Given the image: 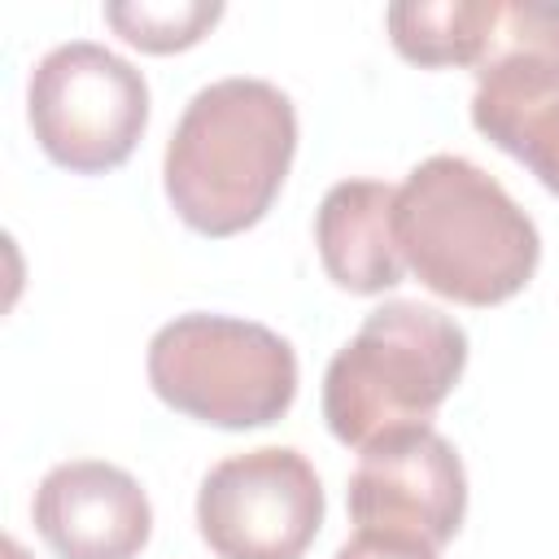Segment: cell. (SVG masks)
<instances>
[{"label": "cell", "mask_w": 559, "mask_h": 559, "mask_svg": "<svg viewBox=\"0 0 559 559\" xmlns=\"http://www.w3.org/2000/svg\"><path fill=\"white\" fill-rule=\"evenodd\" d=\"M31 520L57 559H135L153 537L148 493L127 467L105 459L48 467Z\"/></svg>", "instance_id": "cell-8"}, {"label": "cell", "mask_w": 559, "mask_h": 559, "mask_svg": "<svg viewBox=\"0 0 559 559\" xmlns=\"http://www.w3.org/2000/svg\"><path fill=\"white\" fill-rule=\"evenodd\" d=\"M467 367V332L437 306L384 301L332 354L323 419L341 445L367 450L393 432L428 428Z\"/></svg>", "instance_id": "cell-3"}, {"label": "cell", "mask_w": 559, "mask_h": 559, "mask_svg": "<svg viewBox=\"0 0 559 559\" xmlns=\"http://www.w3.org/2000/svg\"><path fill=\"white\" fill-rule=\"evenodd\" d=\"M472 127L524 162L546 192L559 197V83L528 92H472Z\"/></svg>", "instance_id": "cell-11"}, {"label": "cell", "mask_w": 559, "mask_h": 559, "mask_svg": "<svg viewBox=\"0 0 559 559\" xmlns=\"http://www.w3.org/2000/svg\"><path fill=\"white\" fill-rule=\"evenodd\" d=\"M393 231L406 271L459 306H498L515 297L537 262V223L476 162L432 153L397 188Z\"/></svg>", "instance_id": "cell-2"}, {"label": "cell", "mask_w": 559, "mask_h": 559, "mask_svg": "<svg viewBox=\"0 0 559 559\" xmlns=\"http://www.w3.org/2000/svg\"><path fill=\"white\" fill-rule=\"evenodd\" d=\"M223 17L218 0H114L105 22L140 52H183Z\"/></svg>", "instance_id": "cell-13"}, {"label": "cell", "mask_w": 559, "mask_h": 559, "mask_svg": "<svg viewBox=\"0 0 559 559\" xmlns=\"http://www.w3.org/2000/svg\"><path fill=\"white\" fill-rule=\"evenodd\" d=\"M489 17L493 0H397L384 9L393 48L424 70H472L485 48Z\"/></svg>", "instance_id": "cell-12"}, {"label": "cell", "mask_w": 559, "mask_h": 559, "mask_svg": "<svg viewBox=\"0 0 559 559\" xmlns=\"http://www.w3.org/2000/svg\"><path fill=\"white\" fill-rule=\"evenodd\" d=\"M397 188L380 179H341L314 210V245L328 280L345 293L376 297L402 284L406 262L393 231Z\"/></svg>", "instance_id": "cell-9"}, {"label": "cell", "mask_w": 559, "mask_h": 559, "mask_svg": "<svg viewBox=\"0 0 559 559\" xmlns=\"http://www.w3.org/2000/svg\"><path fill=\"white\" fill-rule=\"evenodd\" d=\"M345 502L358 528L419 537L441 550L463 528L467 472L459 450L432 424L406 428L358 454Z\"/></svg>", "instance_id": "cell-7"}, {"label": "cell", "mask_w": 559, "mask_h": 559, "mask_svg": "<svg viewBox=\"0 0 559 559\" xmlns=\"http://www.w3.org/2000/svg\"><path fill=\"white\" fill-rule=\"evenodd\" d=\"M472 74L485 92H528L559 83V4L493 0L489 35Z\"/></svg>", "instance_id": "cell-10"}, {"label": "cell", "mask_w": 559, "mask_h": 559, "mask_svg": "<svg viewBox=\"0 0 559 559\" xmlns=\"http://www.w3.org/2000/svg\"><path fill=\"white\" fill-rule=\"evenodd\" d=\"M336 559H437V546L384 528H354V537L336 550Z\"/></svg>", "instance_id": "cell-14"}, {"label": "cell", "mask_w": 559, "mask_h": 559, "mask_svg": "<svg viewBox=\"0 0 559 559\" xmlns=\"http://www.w3.org/2000/svg\"><path fill=\"white\" fill-rule=\"evenodd\" d=\"M144 371L153 393L210 428L245 432L275 424L297 397V354L266 323L192 310L162 323Z\"/></svg>", "instance_id": "cell-4"}, {"label": "cell", "mask_w": 559, "mask_h": 559, "mask_svg": "<svg viewBox=\"0 0 559 559\" xmlns=\"http://www.w3.org/2000/svg\"><path fill=\"white\" fill-rule=\"evenodd\" d=\"M323 511V485L293 445L231 454L197 489V528L218 559H301Z\"/></svg>", "instance_id": "cell-6"}, {"label": "cell", "mask_w": 559, "mask_h": 559, "mask_svg": "<svg viewBox=\"0 0 559 559\" xmlns=\"http://www.w3.org/2000/svg\"><path fill=\"white\" fill-rule=\"evenodd\" d=\"M26 118L48 162L70 175H105L135 153L148 127V83L114 48L70 39L35 61Z\"/></svg>", "instance_id": "cell-5"}, {"label": "cell", "mask_w": 559, "mask_h": 559, "mask_svg": "<svg viewBox=\"0 0 559 559\" xmlns=\"http://www.w3.org/2000/svg\"><path fill=\"white\" fill-rule=\"evenodd\" d=\"M293 153L297 109L288 92L249 74L205 83L166 140V201L201 236L249 231L275 205Z\"/></svg>", "instance_id": "cell-1"}]
</instances>
